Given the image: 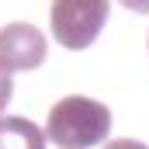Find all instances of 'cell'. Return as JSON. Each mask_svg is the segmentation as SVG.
Wrapping results in <instances>:
<instances>
[{
  "instance_id": "cell-5",
  "label": "cell",
  "mask_w": 149,
  "mask_h": 149,
  "mask_svg": "<svg viewBox=\"0 0 149 149\" xmlns=\"http://www.w3.org/2000/svg\"><path fill=\"white\" fill-rule=\"evenodd\" d=\"M10 94H14V80H10V70H7V66H0V111L7 108Z\"/></svg>"
},
{
  "instance_id": "cell-7",
  "label": "cell",
  "mask_w": 149,
  "mask_h": 149,
  "mask_svg": "<svg viewBox=\"0 0 149 149\" xmlns=\"http://www.w3.org/2000/svg\"><path fill=\"white\" fill-rule=\"evenodd\" d=\"M121 7H128L135 14H149V0H121Z\"/></svg>"
},
{
  "instance_id": "cell-3",
  "label": "cell",
  "mask_w": 149,
  "mask_h": 149,
  "mask_svg": "<svg viewBox=\"0 0 149 149\" xmlns=\"http://www.w3.org/2000/svg\"><path fill=\"white\" fill-rule=\"evenodd\" d=\"M45 35L38 31L35 24H7L0 28V66H7L10 73H21V70H35L45 63Z\"/></svg>"
},
{
  "instance_id": "cell-4",
  "label": "cell",
  "mask_w": 149,
  "mask_h": 149,
  "mask_svg": "<svg viewBox=\"0 0 149 149\" xmlns=\"http://www.w3.org/2000/svg\"><path fill=\"white\" fill-rule=\"evenodd\" d=\"M0 149H45V132L28 118H0Z\"/></svg>"
},
{
  "instance_id": "cell-6",
  "label": "cell",
  "mask_w": 149,
  "mask_h": 149,
  "mask_svg": "<svg viewBox=\"0 0 149 149\" xmlns=\"http://www.w3.org/2000/svg\"><path fill=\"white\" fill-rule=\"evenodd\" d=\"M104 149H149L146 142H135V139H114V142H108Z\"/></svg>"
},
{
  "instance_id": "cell-2",
  "label": "cell",
  "mask_w": 149,
  "mask_h": 149,
  "mask_svg": "<svg viewBox=\"0 0 149 149\" xmlns=\"http://www.w3.org/2000/svg\"><path fill=\"white\" fill-rule=\"evenodd\" d=\"M108 0H52V38L63 49H87L108 24Z\"/></svg>"
},
{
  "instance_id": "cell-1",
  "label": "cell",
  "mask_w": 149,
  "mask_h": 149,
  "mask_svg": "<svg viewBox=\"0 0 149 149\" xmlns=\"http://www.w3.org/2000/svg\"><path fill=\"white\" fill-rule=\"evenodd\" d=\"M111 132V111L101 101L90 97H63L59 104H52L49 121H45V135L59 149H90L104 142Z\"/></svg>"
}]
</instances>
